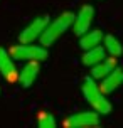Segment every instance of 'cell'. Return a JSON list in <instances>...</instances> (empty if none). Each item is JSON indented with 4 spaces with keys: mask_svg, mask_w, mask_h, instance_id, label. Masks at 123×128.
I'll return each instance as SVG.
<instances>
[{
    "mask_svg": "<svg viewBox=\"0 0 123 128\" xmlns=\"http://www.w3.org/2000/svg\"><path fill=\"white\" fill-rule=\"evenodd\" d=\"M72 22H74V14L72 12H64V14H61L56 20H52V22L49 20V24L46 26L44 32L39 37L40 46H44V47L52 46L69 27H72Z\"/></svg>",
    "mask_w": 123,
    "mask_h": 128,
    "instance_id": "cell-1",
    "label": "cell"
},
{
    "mask_svg": "<svg viewBox=\"0 0 123 128\" xmlns=\"http://www.w3.org/2000/svg\"><path fill=\"white\" fill-rule=\"evenodd\" d=\"M83 94L88 100V103L93 106V110L98 111L100 115H110L111 113V103L104 98V93L96 84V79H93L91 76L83 79Z\"/></svg>",
    "mask_w": 123,
    "mask_h": 128,
    "instance_id": "cell-2",
    "label": "cell"
},
{
    "mask_svg": "<svg viewBox=\"0 0 123 128\" xmlns=\"http://www.w3.org/2000/svg\"><path fill=\"white\" fill-rule=\"evenodd\" d=\"M12 59L17 61H46L49 58V52L44 46H32V44H22L14 46L10 49Z\"/></svg>",
    "mask_w": 123,
    "mask_h": 128,
    "instance_id": "cell-3",
    "label": "cell"
},
{
    "mask_svg": "<svg viewBox=\"0 0 123 128\" xmlns=\"http://www.w3.org/2000/svg\"><path fill=\"white\" fill-rule=\"evenodd\" d=\"M47 24H49V17H47V15L36 17V19L19 34V40L22 44H32L34 40H37V39L40 37V34L44 32Z\"/></svg>",
    "mask_w": 123,
    "mask_h": 128,
    "instance_id": "cell-4",
    "label": "cell"
},
{
    "mask_svg": "<svg viewBox=\"0 0 123 128\" xmlns=\"http://www.w3.org/2000/svg\"><path fill=\"white\" fill-rule=\"evenodd\" d=\"M100 125V113L98 111H81L66 118L64 126L68 128H90Z\"/></svg>",
    "mask_w": 123,
    "mask_h": 128,
    "instance_id": "cell-5",
    "label": "cell"
},
{
    "mask_svg": "<svg viewBox=\"0 0 123 128\" xmlns=\"http://www.w3.org/2000/svg\"><path fill=\"white\" fill-rule=\"evenodd\" d=\"M93 19H94V8L91 5H83L79 8V12L74 15V22H72L74 34L83 36L84 32H88L93 24Z\"/></svg>",
    "mask_w": 123,
    "mask_h": 128,
    "instance_id": "cell-6",
    "label": "cell"
},
{
    "mask_svg": "<svg viewBox=\"0 0 123 128\" xmlns=\"http://www.w3.org/2000/svg\"><path fill=\"white\" fill-rule=\"evenodd\" d=\"M0 74L8 83L17 81V78H19V72L15 69V64H14V59L10 56V52L2 49V47H0Z\"/></svg>",
    "mask_w": 123,
    "mask_h": 128,
    "instance_id": "cell-7",
    "label": "cell"
},
{
    "mask_svg": "<svg viewBox=\"0 0 123 128\" xmlns=\"http://www.w3.org/2000/svg\"><path fill=\"white\" fill-rule=\"evenodd\" d=\"M39 71H40L39 61H29V62L24 66V69L19 72L17 81L20 83L22 88H30L34 84V81L37 79V76H39Z\"/></svg>",
    "mask_w": 123,
    "mask_h": 128,
    "instance_id": "cell-8",
    "label": "cell"
},
{
    "mask_svg": "<svg viewBox=\"0 0 123 128\" xmlns=\"http://www.w3.org/2000/svg\"><path fill=\"white\" fill-rule=\"evenodd\" d=\"M123 84V69L122 68H115L106 78H103V83L100 86V90L104 94H110L113 91H116L120 86Z\"/></svg>",
    "mask_w": 123,
    "mask_h": 128,
    "instance_id": "cell-9",
    "label": "cell"
},
{
    "mask_svg": "<svg viewBox=\"0 0 123 128\" xmlns=\"http://www.w3.org/2000/svg\"><path fill=\"white\" fill-rule=\"evenodd\" d=\"M115 68H116V59H115V56L110 58V59H103V61H100L98 64L91 66V78L93 79H103Z\"/></svg>",
    "mask_w": 123,
    "mask_h": 128,
    "instance_id": "cell-10",
    "label": "cell"
},
{
    "mask_svg": "<svg viewBox=\"0 0 123 128\" xmlns=\"http://www.w3.org/2000/svg\"><path fill=\"white\" fill-rule=\"evenodd\" d=\"M103 32L100 30V29H94V30H88L84 32L83 36H79V46H81V49L83 51H88L91 47H96L103 42Z\"/></svg>",
    "mask_w": 123,
    "mask_h": 128,
    "instance_id": "cell-11",
    "label": "cell"
},
{
    "mask_svg": "<svg viewBox=\"0 0 123 128\" xmlns=\"http://www.w3.org/2000/svg\"><path fill=\"white\" fill-rule=\"evenodd\" d=\"M104 56H106V51H104V47H103V46H96V47H91V49H88V51H84L81 62H83L84 66L91 68V66L98 64L100 61H103Z\"/></svg>",
    "mask_w": 123,
    "mask_h": 128,
    "instance_id": "cell-12",
    "label": "cell"
},
{
    "mask_svg": "<svg viewBox=\"0 0 123 128\" xmlns=\"http://www.w3.org/2000/svg\"><path fill=\"white\" fill-rule=\"evenodd\" d=\"M103 42H104V51L108 52L110 56L118 58V56L123 54V44L115 37V36H104Z\"/></svg>",
    "mask_w": 123,
    "mask_h": 128,
    "instance_id": "cell-13",
    "label": "cell"
},
{
    "mask_svg": "<svg viewBox=\"0 0 123 128\" xmlns=\"http://www.w3.org/2000/svg\"><path fill=\"white\" fill-rule=\"evenodd\" d=\"M37 125L40 128H56V118L47 111H40L39 118H37Z\"/></svg>",
    "mask_w": 123,
    "mask_h": 128,
    "instance_id": "cell-14",
    "label": "cell"
}]
</instances>
